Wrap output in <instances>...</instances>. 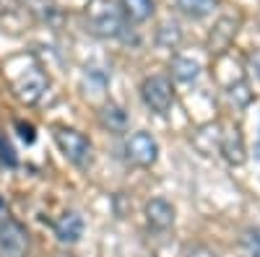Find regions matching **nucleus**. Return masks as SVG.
Segmentation results:
<instances>
[{"label": "nucleus", "mask_w": 260, "mask_h": 257, "mask_svg": "<svg viewBox=\"0 0 260 257\" xmlns=\"http://www.w3.org/2000/svg\"><path fill=\"white\" fill-rule=\"evenodd\" d=\"M89 21H91L94 31L102 34V36H117L120 29H122L120 13L110 0H94L89 6Z\"/></svg>", "instance_id": "obj_4"}, {"label": "nucleus", "mask_w": 260, "mask_h": 257, "mask_svg": "<svg viewBox=\"0 0 260 257\" xmlns=\"http://www.w3.org/2000/svg\"><path fill=\"white\" fill-rule=\"evenodd\" d=\"M42 94H45V78H42L39 70H29L24 78L16 83V96L24 99V101H37Z\"/></svg>", "instance_id": "obj_8"}, {"label": "nucleus", "mask_w": 260, "mask_h": 257, "mask_svg": "<svg viewBox=\"0 0 260 257\" xmlns=\"http://www.w3.org/2000/svg\"><path fill=\"white\" fill-rule=\"evenodd\" d=\"M242 247H245V254H247V257H260V229L245 234Z\"/></svg>", "instance_id": "obj_15"}, {"label": "nucleus", "mask_w": 260, "mask_h": 257, "mask_svg": "<svg viewBox=\"0 0 260 257\" xmlns=\"http://www.w3.org/2000/svg\"><path fill=\"white\" fill-rule=\"evenodd\" d=\"M146 221H148L151 229L167 231L172 224H175V208H172V203H167L164 198L148 200V205H146Z\"/></svg>", "instance_id": "obj_5"}, {"label": "nucleus", "mask_w": 260, "mask_h": 257, "mask_svg": "<svg viewBox=\"0 0 260 257\" xmlns=\"http://www.w3.org/2000/svg\"><path fill=\"white\" fill-rule=\"evenodd\" d=\"M172 70H175V78L182 81V83H192L195 78L201 76V65L195 60H190V57H175Z\"/></svg>", "instance_id": "obj_12"}, {"label": "nucleus", "mask_w": 260, "mask_h": 257, "mask_svg": "<svg viewBox=\"0 0 260 257\" xmlns=\"http://www.w3.org/2000/svg\"><path fill=\"white\" fill-rule=\"evenodd\" d=\"M55 143L60 148V154L68 161H73L78 166H83L86 161H89L91 143H89V138H86L83 133L73 130V127H57L55 130Z\"/></svg>", "instance_id": "obj_1"}, {"label": "nucleus", "mask_w": 260, "mask_h": 257, "mask_svg": "<svg viewBox=\"0 0 260 257\" xmlns=\"http://www.w3.org/2000/svg\"><path fill=\"white\" fill-rule=\"evenodd\" d=\"M55 237L62 242V244H76L81 237H83V218L78 213L68 210L55 221Z\"/></svg>", "instance_id": "obj_6"}, {"label": "nucleus", "mask_w": 260, "mask_h": 257, "mask_svg": "<svg viewBox=\"0 0 260 257\" xmlns=\"http://www.w3.org/2000/svg\"><path fill=\"white\" fill-rule=\"evenodd\" d=\"M221 154H224V159H226L229 164H234V166H240V164L245 161V143H242V135L237 133V130L224 138Z\"/></svg>", "instance_id": "obj_10"}, {"label": "nucleus", "mask_w": 260, "mask_h": 257, "mask_svg": "<svg viewBox=\"0 0 260 257\" xmlns=\"http://www.w3.org/2000/svg\"><path fill=\"white\" fill-rule=\"evenodd\" d=\"M141 96L146 101L148 109H154L159 115H164L172 101H175V91H172V81L167 76H151L141 83Z\"/></svg>", "instance_id": "obj_2"}, {"label": "nucleus", "mask_w": 260, "mask_h": 257, "mask_svg": "<svg viewBox=\"0 0 260 257\" xmlns=\"http://www.w3.org/2000/svg\"><path fill=\"white\" fill-rule=\"evenodd\" d=\"M252 60H257V62H260V55H252ZM257 76H260V68H257Z\"/></svg>", "instance_id": "obj_17"}, {"label": "nucleus", "mask_w": 260, "mask_h": 257, "mask_svg": "<svg viewBox=\"0 0 260 257\" xmlns=\"http://www.w3.org/2000/svg\"><path fill=\"white\" fill-rule=\"evenodd\" d=\"M234 31H237V21L234 18H221L219 24H216V29L211 31V52H221L232 42Z\"/></svg>", "instance_id": "obj_9"}, {"label": "nucleus", "mask_w": 260, "mask_h": 257, "mask_svg": "<svg viewBox=\"0 0 260 257\" xmlns=\"http://www.w3.org/2000/svg\"><path fill=\"white\" fill-rule=\"evenodd\" d=\"M102 122L107 127H112V130H122L125 127V115H122V109H117V106H107V109L102 112Z\"/></svg>", "instance_id": "obj_14"}, {"label": "nucleus", "mask_w": 260, "mask_h": 257, "mask_svg": "<svg viewBox=\"0 0 260 257\" xmlns=\"http://www.w3.org/2000/svg\"><path fill=\"white\" fill-rule=\"evenodd\" d=\"M16 127H18V133H21V138H24L26 143H34V127L31 125H24V122H16Z\"/></svg>", "instance_id": "obj_16"}, {"label": "nucleus", "mask_w": 260, "mask_h": 257, "mask_svg": "<svg viewBox=\"0 0 260 257\" xmlns=\"http://www.w3.org/2000/svg\"><path fill=\"white\" fill-rule=\"evenodd\" d=\"M257 156H260V143H257Z\"/></svg>", "instance_id": "obj_18"}, {"label": "nucleus", "mask_w": 260, "mask_h": 257, "mask_svg": "<svg viewBox=\"0 0 260 257\" xmlns=\"http://www.w3.org/2000/svg\"><path fill=\"white\" fill-rule=\"evenodd\" d=\"M120 3L130 21H146L154 13V0H120Z\"/></svg>", "instance_id": "obj_11"}, {"label": "nucleus", "mask_w": 260, "mask_h": 257, "mask_svg": "<svg viewBox=\"0 0 260 257\" xmlns=\"http://www.w3.org/2000/svg\"><path fill=\"white\" fill-rule=\"evenodd\" d=\"M125 154H127L130 161L138 164V166H151V164H156V159H159V143H156V138L151 133L138 130V133H133L125 140Z\"/></svg>", "instance_id": "obj_3"}, {"label": "nucleus", "mask_w": 260, "mask_h": 257, "mask_svg": "<svg viewBox=\"0 0 260 257\" xmlns=\"http://www.w3.org/2000/svg\"><path fill=\"white\" fill-rule=\"evenodd\" d=\"M177 6L190 18H206L208 13H213L216 0H177Z\"/></svg>", "instance_id": "obj_13"}, {"label": "nucleus", "mask_w": 260, "mask_h": 257, "mask_svg": "<svg viewBox=\"0 0 260 257\" xmlns=\"http://www.w3.org/2000/svg\"><path fill=\"white\" fill-rule=\"evenodd\" d=\"M0 247L8 254H21L26 247V234L16 221H0Z\"/></svg>", "instance_id": "obj_7"}]
</instances>
